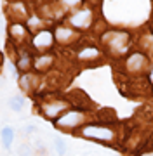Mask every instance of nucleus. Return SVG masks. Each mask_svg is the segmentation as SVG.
<instances>
[{"instance_id":"nucleus-1","label":"nucleus","mask_w":153,"mask_h":156,"mask_svg":"<svg viewBox=\"0 0 153 156\" xmlns=\"http://www.w3.org/2000/svg\"><path fill=\"white\" fill-rule=\"evenodd\" d=\"M82 135L89 139H97V140H111L115 137L113 130L106 127H97V125H89L82 128Z\"/></svg>"},{"instance_id":"nucleus-2","label":"nucleus","mask_w":153,"mask_h":156,"mask_svg":"<svg viewBox=\"0 0 153 156\" xmlns=\"http://www.w3.org/2000/svg\"><path fill=\"white\" fill-rule=\"evenodd\" d=\"M82 118H84V115L80 111H70V113H66V115H63V116L56 122V125L61 127V128H73V127H77V125H80Z\"/></svg>"},{"instance_id":"nucleus-3","label":"nucleus","mask_w":153,"mask_h":156,"mask_svg":"<svg viewBox=\"0 0 153 156\" xmlns=\"http://www.w3.org/2000/svg\"><path fill=\"white\" fill-rule=\"evenodd\" d=\"M54 42V37H52L51 31H40L33 37V45L37 47L38 50H44V49H49Z\"/></svg>"},{"instance_id":"nucleus-4","label":"nucleus","mask_w":153,"mask_h":156,"mask_svg":"<svg viewBox=\"0 0 153 156\" xmlns=\"http://www.w3.org/2000/svg\"><path fill=\"white\" fill-rule=\"evenodd\" d=\"M70 23H71L73 26H78V28H85V26H89V23H91V11H80V12H77L75 16H71Z\"/></svg>"},{"instance_id":"nucleus-5","label":"nucleus","mask_w":153,"mask_h":156,"mask_svg":"<svg viewBox=\"0 0 153 156\" xmlns=\"http://www.w3.org/2000/svg\"><path fill=\"white\" fill-rule=\"evenodd\" d=\"M66 108H68V104H66V102H63V101H59V102L47 104V106L44 108V111H46V115H47L49 118H54V116H57V113L64 111Z\"/></svg>"},{"instance_id":"nucleus-6","label":"nucleus","mask_w":153,"mask_h":156,"mask_svg":"<svg viewBox=\"0 0 153 156\" xmlns=\"http://www.w3.org/2000/svg\"><path fill=\"white\" fill-rule=\"evenodd\" d=\"M12 140H14V130L11 127H5L2 130V142H4L5 147H11Z\"/></svg>"},{"instance_id":"nucleus-7","label":"nucleus","mask_w":153,"mask_h":156,"mask_svg":"<svg viewBox=\"0 0 153 156\" xmlns=\"http://www.w3.org/2000/svg\"><path fill=\"white\" fill-rule=\"evenodd\" d=\"M56 38L59 42H70L73 38V31L71 30H66V28H57L56 30Z\"/></svg>"},{"instance_id":"nucleus-8","label":"nucleus","mask_w":153,"mask_h":156,"mask_svg":"<svg viewBox=\"0 0 153 156\" xmlns=\"http://www.w3.org/2000/svg\"><path fill=\"white\" fill-rule=\"evenodd\" d=\"M49 64H52L51 56H40L38 59H35V68H37V69H46Z\"/></svg>"},{"instance_id":"nucleus-9","label":"nucleus","mask_w":153,"mask_h":156,"mask_svg":"<svg viewBox=\"0 0 153 156\" xmlns=\"http://www.w3.org/2000/svg\"><path fill=\"white\" fill-rule=\"evenodd\" d=\"M23 104H24L23 97H11V101H9L11 109H12V111H16V113H19L21 109H23Z\"/></svg>"},{"instance_id":"nucleus-10","label":"nucleus","mask_w":153,"mask_h":156,"mask_svg":"<svg viewBox=\"0 0 153 156\" xmlns=\"http://www.w3.org/2000/svg\"><path fill=\"white\" fill-rule=\"evenodd\" d=\"M54 146H56L57 156H64L66 154V144H64V140H63L61 137H56V139H54Z\"/></svg>"},{"instance_id":"nucleus-11","label":"nucleus","mask_w":153,"mask_h":156,"mask_svg":"<svg viewBox=\"0 0 153 156\" xmlns=\"http://www.w3.org/2000/svg\"><path fill=\"white\" fill-rule=\"evenodd\" d=\"M9 33L14 38H21V37H24V26H21V24H12L11 28H9Z\"/></svg>"},{"instance_id":"nucleus-12","label":"nucleus","mask_w":153,"mask_h":156,"mask_svg":"<svg viewBox=\"0 0 153 156\" xmlns=\"http://www.w3.org/2000/svg\"><path fill=\"white\" fill-rule=\"evenodd\" d=\"M30 66H31V57L30 56H24L17 61V69H21V71H26Z\"/></svg>"},{"instance_id":"nucleus-13","label":"nucleus","mask_w":153,"mask_h":156,"mask_svg":"<svg viewBox=\"0 0 153 156\" xmlns=\"http://www.w3.org/2000/svg\"><path fill=\"white\" fill-rule=\"evenodd\" d=\"M85 52H80V57L82 59H85V57H94L97 56V49H92V47H89V49H84Z\"/></svg>"},{"instance_id":"nucleus-14","label":"nucleus","mask_w":153,"mask_h":156,"mask_svg":"<svg viewBox=\"0 0 153 156\" xmlns=\"http://www.w3.org/2000/svg\"><path fill=\"white\" fill-rule=\"evenodd\" d=\"M19 156H30V146H21L19 151H17Z\"/></svg>"},{"instance_id":"nucleus-15","label":"nucleus","mask_w":153,"mask_h":156,"mask_svg":"<svg viewBox=\"0 0 153 156\" xmlns=\"http://www.w3.org/2000/svg\"><path fill=\"white\" fill-rule=\"evenodd\" d=\"M64 4H68V5H75V4H78L80 0H63Z\"/></svg>"},{"instance_id":"nucleus-16","label":"nucleus","mask_w":153,"mask_h":156,"mask_svg":"<svg viewBox=\"0 0 153 156\" xmlns=\"http://www.w3.org/2000/svg\"><path fill=\"white\" fill-rule=\"evenodd\" d=\"M141 156H153V151H150V153H143Z\"/></svg>"},{"instance_id":"nucleus-17","label":"nucleus","mask_w":153,"mask_h":156,"mask_svg":"<svg viewBox=\"0 0 153 156\" xmlns=\"http://www.w3.org/2000/svg\"><path fill=\"white\" fill-rule=\"evenodd\" d=\"M0 62H2V56H0Z\"/></svg>"}]
</instances>
